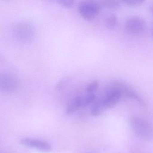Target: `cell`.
<instances>
[{
  "label": "cell",
  "mask_w": 153,
  "mask_h": 153,
  "mask_svg": "<svg viewBox=\"0 0 153 153\" xmlns=\"http://www.w3.org/2000/svg\"><path fill=\"white\" fill-rule=\"evenodd\" d=\"M17 79L12 74L3 73L0 76V90L3 93H11L18 86Z\"/></svg>",
  "instance_id": "cell-4"
},
{
  "label": "cell",
  "mask_w": 153,
  "mask_h": 153,
  "mask_svg": "<svg viewBox=\"0 0 153 153\" xmlns=\"http://www.w3.org/2000/svg\"><path fill=\"white\" fill-rule=\"evenodd\" d=\"M100 3L102 7L110 10H117L120 7V1L114 0L103 1Z\"/></svg>",
  "instance_id": "cell-11"
},
{
  "label": "cell",
  "mask_w": 153,
  "mask_h": 153,
  "mask_svg": "<svg viewBox=\"0 0 153 153\" xmlns=\"http://www.w3.org/2000/svg\"><path fill=\"white\" fill-rule=\"evenodd\" d=\"M118 23V18L116 15L111 14L105 19V24L106 27L109 29H114Z\"/></svg>",
  "instance_id": "cell-12"
},
{
  "label": "cell",
  "mask_w": 153,
  "mask_h": 153,
  "mask_svg": "<svg viewBox=\"0 0 153 153\" xmlns=\"http://www.w3.org/2000/svg\"><path fill=\"white\" fill-rule=\"evenodd\" d=\"M123 2L130 7H138L143 4L145 1L144 0H124Z\"/></svg>",
  "instance_id": "cell-16"
},
{
  "label": "cell",
  "mask_w": 153,
  "mask_h": 153,
  "mask_svg": "<svg viewBox=\"0 0 153 153\" xmlns=\"http://www.w3.org/2000/svg\"><path fill=\"white\" fill-rule=\"evenodd\" d=\"M126 29L130 33L135 34H140L146 29L145 20L140 17L134 16L129 18L125 24Z\"/></svg>",
  "instance_id": "cell-5"
},
{
  "label": "cell",
  "mask_w": 153,
  "mask_h": 153,
  "mask_svg": "<svg viewBox=\"0 0 153 153\" xmlns=\"http://www.w3.org/2000/svg\"><path fill=\"white\" fill-rule=\"evenodd\" d=\"M122 94L121 91L118 87L108 89L104 97L101 98L105 109L115 106L120 101Z\"/></svg>",
  "instance_id": "cell-6"
},
{
  "label": "cell",
  "mask_w": 153,
  "mask_h": 153,
  "mask_svg": "<svg viewBox=\"0 0 153 153\" xmlns=\"http://www.w3.org/2000/svg\"><path fill=\"white\" fill-rule=\"evenodd\" d=\"M82 107V97H76L68 104L66 108V113L68 115H71Z\"/></svg>",
  "instance_id": "cell-8"
},
{
  "label": "cell",
  "mask_w": 153,
  "mask_h": 153,
  "mask_svg": "<svg viewBox=\"0 0 153 153\" xmlns=\"http://www.w3.org/2000/svg\"><path fill=\"white\" fill-rule=\"evenodd\" d=\"M105 109L102 99H100L95 101L93 103L90 113L93 116H97L101 114Z\"/></svg>",
  "instance_id": "cell-10"
},
{
  "label": "cell",
  "mask_w": 153,
  "mask_h": 153,
  "mask_svg": "<svg viewBox=\"0 0 153 153\" xmlns=\"http://www.w3.org/2000/svg\"><path fill=\"white\" fill-rule=\"evenodd\" d=\"M12 32L17 40L21 42H27L33 39L35 31L34 27L30 22L21 21L14 25Z\"/></svg>",
  "instance_id": "cell-2"
},
{
  "label": "cell",
  "mask_w": 153,
  "mask_h": 153,
  "mask_svg": "<svg viewBox=\"0 0 153 153\" xmlns=\"http://www.w3.org/2000/svg\"><path fill=\"white\" fill-rule=\"evenodd\" d=\"M70 80V78L68 76L63 77L56 83L55 87L58 90L62 89Z\"/></svg>",
  "instance_id": "cell-15"
},
{
  "label": "cell",
  "mask_w": 153,
  "mask_h": 153,
  "mask_svg": "<svg viewBox=\"0 0 153 153\" xmlns=\"http://www.w3.org/2000/svg\"><path fill=\"white\" fill-rule=\"evenodd\" d=\"M130 124L135 133L145 140H149L153 138V127L151 123L143 118L131 116Z\"/></svg>",
  "instance_id": "cell-1"
},
{
  "label": "cell",
  "mask_w": 153,
  "mask_h": 153,
  "mask_svg": "<svg viewBox=\"0 0 153 153\" xmlns=\"http://www.w3.org/2000/svg\"><path fill=\"white\" fill-rule=\"evenodd\" d=\"M101 8L99 2L92 1H80L77 6L80 16L88 20L94 19L99 14Z\"/></svg>",
  "instance_id": "cell-3"
},
{
  "label": "cell",
  "mask_w": 153,
  "mask_h": 153,
  "mask_svg": "<svg viewBox=\"0 0 153 153\" xmlns=\"http://www.w3.org/2000/svg\"><path fill=\"white\" fill-rule=\"evenodd\" d=\"M99 87V83L97 80L92 81L86 86L85 90L87 93L94 94V92L97 90Z\"/></svg>",
  "instance_id": "cell-14"
},
{
  "label": "cell",
  "mask_w": 153,
  "mask_h": 153,
  "mask_svg": "<svg viewBox=\"0 0 153 153\" xmlns=\"http://www.w3.org/2000/svg\"><path fill=\"white\" fill-rule=\"evenodd\" d=\"M57 2L64 7L70 8L74 5V1L73 0H59Z\"/></svg>",
  "instance_id": "cell-17"
},
{
  "label": "cell",
  "mask_w": 153,
  "mask_h": 153,
  "mask_svg": "<svg viewBox=\"0 0 153 153\" xmlns=\"http://www.w3.org/2000/svg\"><path fill=\"white\" fill-rule=\"evenodd\" d=\"M152 11H153V7L152 8Z\"/></svg>",
  "instance_id": "cell-18"
},
{
  "label": "cell",
  "mask_w": 153,
  "mask_h": 153,
  "mask_svg": "<svg viewBox=\"0 0 153 153\" xmlns=\"http://www.w3.org/2000/svg\"><path fill=\"white\" fill-rule=\"evenodd\" d=\"M118 85L120 86L118 88L121 91L122 94H124L125 96L129 98L137 100L142 105L144 104V102L142 99L134 91H132L131 89H130L128 88L125 86V85H121V84H118Z\"/></svg>",
  "instance_id": "cell-9"
},
{
  "label": "cell",
  "mask_w": 153,
  "mask_h": 153,
  "mask_svg": "<svg viewBox=\"0 0 153 153\" xmlns=\"http://www.w3.org/2000/svg\"><path fill=\"white\" fill-rule=\"evenodd\" d=\"M96 96L94 94L87 93L82 97V107L86 106L92 103H94L96 101Z\"/></svg>",
  "instance_id": "cell-13"
},
{
  "label": "cell",
  "mask_w": 153,
  "mask_h": 153,
  "mask_svg": "<svg viewBox=\"0 0 153 153\" xmlns=\"http://www.w3.org/2000/svg\"><path fill=\"white\" fill-rule=\"evenodd\" d=\"M20 143L26 146L36 149L42 152H50L52 147L48 142L31 138H24L20 140Z\"/></svg>",
  "instance_id": "cell-7"
}]
</instances>
